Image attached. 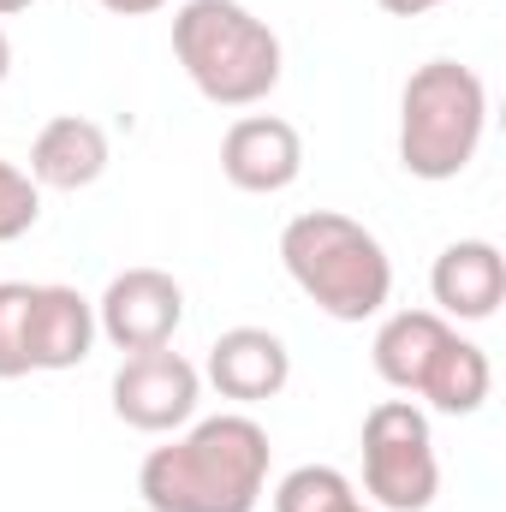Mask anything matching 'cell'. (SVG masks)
<instances>
[{"label":"cell","mask_w":506,"mask_h":512,"mask_svg":"<svg viewBox=\"0 0 506 512\" xmlns=\"http://www.w3.org/2000/svg\"><path fill=\"white\" fill-rule=\"evenodd\" d=\"M268 459V429L251 411L191 417L185 435L143 453L137 495L149 512H256L268 495Z\"/></svg>","instance_id":"1"},{"label":"cell","mask_w":506,"mask_h":512,"mask_svg":"<svg viewBox=\"0 0 506 512\" xmlns=\"http://www.w3.org/2000/svg\"><path fill=\"white\" fill-rule=\"evenodd\" d=\"M280 262L292 286L334 322H370L393 298V262L381 239L340 215V209H304L280 227Z\"/></svg>","instance_id":"2"},{"label":"cell","mask_w":506,"mask_h":512,"mask_svg":"<svg viewBox=\"0 0 506 512\" xmlns=\"http://www.w3.org/2000/svg\"><path fill=\"white\" fill-rule=\"evenodd\" d=\"M173 60L215 108H256L280 90V36L239 0H185L173 12Z\"/></svg>","instance_id":"3"},{"label":"cell","mask_w":506,"mask_h":512,"mask_svg":"<svg viewBox=\"0 0 506 512\" xmlns=\"http://www.w3.org/2000/svg\"><path fill=\"white\" fill-rule=\"evenodd\" d=\"M489 131V90L459 60H423L399 90V167L423 185L459 179Z\"/></svg>","instance_id":"4"},{"label":"cell","mask_w":506,"mask_h":512,"mask_svg":"<svg viewBox=\"0 0 506 512\" xmlns=\"http://www.w3.org/2000/svg\"><path fill=\"white\" fill-rule=\"evenodd\" d=\"M364 495L376 512H429L441 495V459L429 411L417 399H376L364 411Z\"/></svg>","instance_id":"5"},{"label":"cell","mask_w":506,"mask_h":512,"mask_svg":"<svg viewBox=\"0 0 506 512\" xmlns=\"http://www.w3.org/2000/svg\"><path fill=\"white\" fill-rule=\"evenodd\" d=\"M197 399H203V370L173 346L131 352L114 370V417L143 435H179L197 417Z\"/></svg>","instance_id":"6"},{"label":"cell","mask_w":506,"mask_h":512,"mask_svg":"<svg viewBox=\"0 0 506 512\" xmlns=\"http://www.w3.org/2000/svg\"><path fill=\"white\" fill-rule=\"evenodd\" d=\"M185 322V286L167 268H126L96 298V334L114 352H161Z\"/></svg>","instance_id":"7"},{"label":"cell","mask_w":506,"mask_h":512,"mask_svg":"<svg viewBox=\"0 0 506 512\" xmlns=\"http://www.w3.org/2000/svg\"><path fill=\"white\" fill-rule=\"evenodd\" d=\"M221 173H227L233 191L274 197V191L298 185V173H304V137L280 114H245L221 137Z\"/></svg>","instance_id":"8"},{"label":"cell","mask_w":506,"mask_h":512,"mask_svg":"<svg viewBox=\"0 0 506 512\" xmlns=\"http://www.w3.org/2000/svg\"><path fill=\"white\" fill-rule=\"evenodd\" d=\"M96 304L78 286H30V316H24V352L30 370H78L96 352Z\"/></svg>","instance_id":"9"},{"label":"cell","mask_w":506,"mask_h":512,"mask_svg":"<svg viewBox=\"0 0 506 512\" xmlns=\"http://www.w3.org/2000/svg\"><path fill=\"white\" fill-rule=\"evenodd\" d=\"M203 382L215 387L221 399H239V405H262L274 399L280 387L292 382V352L280 334L268 328H227L215 346H209V364H203Z\"/></svg>","instance_id":"10"},{"label":"cell","mask_w":506,"mask_h":512,"mask_svg":"<svg viewBox=\"0 0 506 512\" xmlns=\"http://www.w3.org/2000/svg\"><path fill=\"white\" fill-rule=\"evenodd\" d=\"M435 310L447 322H489L506 298V256L489 239H453L429 268Z\"/></svg>","instance_id":"11"},{"label":"cell","mask_w":506,"mask_h":512,"mask_svg":"<svg viewBox=\"0 0 506 512\" xmlns=\"http://www.w3.org/2000/svg\"><path fill=\"white\" fill-rule=\"evenodd\" d=\"M114 149H108V131L84 114H54L48 126L36 131L30 143V179L36 191H90L102 173H108Z\"/></svg>","instance_id":"12"},{"label":"cell","mask_w":506,"mask_h":512,"mask_svg":"<svg viewBox=\"0 0 506 512\" xmlns=\"http://www.w3.org/2000/svg\"><path fill=\"white\" fill-rule=\"evenodd\" d=\"M447 340H453V322H447L441 310H393L376 328V340H370V364H376V376L393 387V393L417 399V387H423L435 352H441Z\"/></svg>","instance_id":"13"},{"label":"cell","mask_w":506,"mask_h":512,"mask_svg":"<svg viewBox=\"0 0 506 512\" xmlns=\"http://www.w3.org/2000/svg\"><path fill=\"white\" fill-rule=\"evenodd\" d=\"M489 387H495L489 352L477 340H459V328H453V340L435 352V364H429V376L417 387V399L429 411H441V417H471V411L489 405Z\"/></svg>","instance_id":"14"},{"label":"cell","mask_w":506,"mask_h":512,"mask_svg":"<svg viewBox=\"0 0 506 512\" xmlns=\"http://www.w3.org/2000/svg\"><path fill=\"white\" fill-rule=\"evenodd\" d=\"M352 501H358V489L334 465H298L274 483V512H346Z\"/></svg>","instance_id":"15"},{"label":"cell","mask_w":506,"mask_h":512,"mask_svg":"<svg viewBox=\"0 0 506 512\" xmlns=\"http://www.w3.org/2000/svg\"><path fill=\"white\" fill-rule=\"evenodd\" d=\"M24 316H30V280H0V382L30 376Z\"/></svg>","instance_id":"16"},{"label":"cell","mask_w":506,"mask_h":512,"mask_svg":"<svg viewBox=\"0 0 506 512\" xmlns=\"http://www.w3.org/2000/svg\"><path fill=\"white\" fill-rule=\"evenodd\" d=\"M36 221H42V191H36V179L0 155V245L24 239Z\"/></svg>","instance_id":"17"},{"label":"cell","mask_w":506,"mask_h":512,"mask_svg":"<svg viewBox=\"0 0 506 512\" xmlns=\"http://www.w3.org/2000/svg\"><path fill=\"white\" fill-rule=\"evenodd\" d=\"M102 12H114V18H149V12H161L167 0H96Z\"/></svg>","instance_id":"18"},{"label":"cell","mask_w":506,"mask_h":512,"mask_svg":"<svg viewBox=\"0 0 506 512\" xmlns=\"http://www.w3.org/2000/svg\"><path fill=\"white\" fill-rule=\"evenodd\" d=\"M6 72H12V42H6V30H0V84H6Z\"/></svg>","instance_id":"19"},{"label":"cell","mask_w":506,"mask_h":512,"mask_svg":"<svg viewBox=\"0 0 506 512\" xmlns=\"http://www.w3.org/2000/svg\"><path fill=\"white\" fill-rule=\"evenodd\" d=\"M36 0H0V18H12V12H30Z\"/></svg>","instance_id":"20"},{"label":"cell","mask_w":506,"mask_h":512,"mask_svg":"<svg viewBox=\"0 0 506 512\" xmlns=\"http://www.w3.org/2000/svg\"><path fill=\"white\" fill-rule=\"evenodd\" d=\"M346 512H376V507H364V501H352V507H346Z\"/></svg>","instance_id":"21"},{"label":"cell","mask_w":506,"mask_h":512,"mask_svg":"<svg viewBox=\"0 0 506 512\" xmlns=\"http://www.w3.org/2000/svg\"><path fill=\"white\" fill-rule=\"evenodd\" d=\"M441 6H447V0H441Z\"/></svg>","instance_id":"22"}]
</instances>
